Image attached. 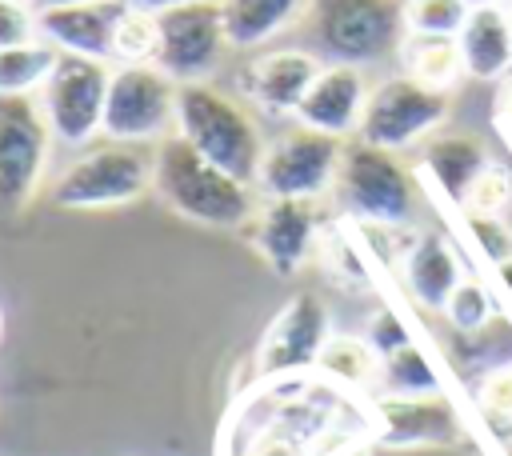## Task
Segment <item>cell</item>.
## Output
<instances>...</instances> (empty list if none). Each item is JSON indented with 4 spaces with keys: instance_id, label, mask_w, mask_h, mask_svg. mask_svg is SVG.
<instances>
[{
    "instance_id": "6da1fadb",
    "label": "cell",
    "mask_w": 512,
    "mask_h": 456,
    "mask_svg": "<svg viewBox=\"0 0 512 456\" xmlns=\"http://www.w3.org/2000/svg\"><path fill=\"white\" fill-rule=\"evenodd\" d=\"M372 432V396L340 388L312 368L236 392L216 436V456H348L376 448Z\"/></svg>"
},
{
    "instance_id": "7a4b0ae2",
    "label": "cell",
    "mask_w": 512,
    "mask_h": 456,
    "mask_svg": "<svg viewBox=\"0 0 512 456\" xmlns=\"http://www.w3.org/2000/svg\"><path fill=\"white\" fill-rule=\"evenodd\" d=\"M176 136L192 144L208 164L256 188L268 136L252 116V104L216 88L212 80L180 84L176 92Z\"/></svg>"
},
{
    "instance_id": "3957f363",
    "label": "cell",
    "mask_w": 512,
    "mask_h": 456,
    "mask_svg": "<svg viewBox=\"0 0 512 456\" xmlns=\"http://www.w3.org/2000/svg\"><path fill=\"white\" fill-rule=\"evenodd\" d=\"M152 192L172 208L176 216L204 224V228H248L260 200L256 188L228 176L224 168L208 164L192 144H184L176 132L156 144V176Z\"/></svg>"
},
{
    "instance_id": "277c9868",
    "label": "cell",
    "mask_w": 512,
    "mask_h": 456,
    "mask_svg": "<svg viewBox=\"0 0 512 456\" xmlns=\"http://www.w3.org/2000/svg\"><path fill=\"white\" fill-rule=\"evenodd\" d=\"M156 176V144H124V140H92L80 148L48 184L56 208L68 212H100L136 204L152 192Z\"/></svg>"
},
{
    "instance_id": "5b68a950",
    "label": "cell",
    "mask_w": 512,
    "mask_h": 456,
    "mask_svg": "<svg viewBox=\"0 0 512 456\" xmlns=\"http://www.w3.org/2000/svg\"><path fill=\"white\" fill-rule=\"evenodd\" d=\"M332 192L344 216H352L356 224H408L416 204V172L400 152L352 136L344 140Z\"/></svg>"
},
{
    "instance_id": "8992f818",
    "label": "cell",
    "mask_w": 512,
    "mask_h": 456,
    "mask_svg": "<svg viewBox=\"0 0 512 456\" xmlns=\"http://www.w3.org/2000/svg\"><path fill=\"white\" fill-rule=\"evenodd\" d=\"M308 28L316 52L332 64H380L404 40L400 0H312Z\"/></svg>"
},
{
    "instance_id": "52a82bcc",
    "label": "cell",
    "mask_w": 512,
    "mask_h": 456,
    "mask_svg": "<svg viewBox=\"0 0 512 456\" xmlns=\"http://www.w3.org/2000/svg\"><path fill=\"white\" fill-rule=\"evenodd\" d=\"M112 64L92 56L60 52L48 80L36 92V104L48 120V132L64 148H88L104 136V104H108Z\"/></svg>"
},
{
    "instance_id": "ba28073f",
    "label": "cell",
    "mask_w": 512,
    "mask_h": 456,
    "mask_svg": "<svg viewBox=\"0 0 512 456\" xmlns=\"http://www.w3.org/2000/svg\"><path fill=\"white\" fill-rule=\"evenodd\" d=\"M444 120H448V92L396 72V76H384L372 84L356 136L404 156V152L420 148L432 132H440Z\"/></svg>"
},
{
    "instance_id": "9c48e42d",
    "label": "cell",
    "mask_w": 512,
    "mask_h": 456,
    "mask_svg": "<svg viewBox=\"0 0 512 456\" xmlns=\"http://www.w3.org/2000/svg\"><path fill=\"white\" fill-rule=\"evenodd\" d=\"M180 84L156 64H112L104 136L124 144H160L176 132Z\"/></svg>"
},
{
    "instance_id": "30bf717a",
    "label": "cell",
    "mask_w": 512,
    "mask_h": 456,
    "mask_svg": "<svg viewBox=\"0 0 512 456\" xmlns=\"http://www.w3.org/2000/svg\"><path fill=\"white\" fill-rule=\"evenodd\" d=\"M340 156H344V140L292 124L268 140L256 192L268 200H320L336 184Z\"/></svg>"
},
{
    "instance_id": "8fae6325",
    "label": "cell",
    "mask_w": 512,
    "mask_h": 456,
    "mask_svg": "<svg viewBox=\"0 0 512 456\" xmlns=\"http://www.w3.org/2000/svg\"><path fill=\"white\" fill-rule=\"evenodd\" d=\"M52 132L36 96H0V216H20L52 164Z\"/></svg>"
},
{
    "instance_id": "7c38bea8",
    "label": "cell",
    "mask_w": 512,
    "mask_h": 456,
    "mask_svg": "<svg viewBox=\"0 0 512 456\" xmlns=\"http://www.w3.org/2000/svg\"><path fill=\"white\" fill-rule=\"evenodd\" d=\"M160 44H156V68H164L176 84L212 80L228 56V28L220 0H192L156 12Z\"/></svg>"
},
{
    "instance_id": "4fadbf2b",
    "label": "cell",
    "mask_w": 512,
    "mask_h": 456,
    "mask_svg": "<svg viewBox=\"0 0 512 456\" xmlns=\"http://www.w3.org/2000/svg\"><path fill=\"white\" fill-rule=\"evenodd\" d=\"M328 336H332V308L316 292L288 296L256 340V352H252L256 380L312 372Z\"/></svg>"
},
{
    "instance_id": "5bb4252c",
    "label": "cell",
    "mask_w": 512,
    "mask_h": 456,
    "mask_svg": "<svg viewBox=\"0 0 512 456\" xmlns=\"http://www.w3.org/2000/svg\"><path fill=\"white\" fill-rule=\"evenodd\" d=\"M372 408L376 448H452L468 440L460 412L444 388L424 396H372Z\"/></svg>"
},
{
    "instance_id": "9a60e30c",
    "label": "cell",
    "mask_w": 512,
    "mask_h": 456,
    "mask_svg": "<svg viewBox=\"0 0 512 456\" xmlns=\"http://www.w3.org/2000/svg\"><path fill=\"white\" fill-rule=\"evenodd\" d=\"M320 68L324 60L312 48H260L240 68L236 88H240V100H248L272 120H284V116H296Z\"/></svg>"
},
{
    "instance_id": "2e32d148",
    "label": "cell",
    "mask_w": 512,
    "mask_h": 456,
    "mask_svg": "<svg viewBox=\"0 0 512 456\" xmlns=\"http://www.w3.org/2000/svg\"><path fill=\"white\" fill-rule=\"evenodd\" d=\"M252 244L276 276H296L320 244L316 200H268V196H260V208L252 216Z\"/></svg>"
},
{
    "instance_id": "e0dca14e",
    "label": "cell",
    "mask_w": 512,
    "mask_h": 456,
    "mask_svg": "<svg viewBox=\"0 0 512 456\" xmlns=\"http://www.w3.org/2000/svg\"><path fill=\"white\" fill-rule=\"evenodd\" d=\"M368 80H364V68L356 64H324L320 76L312 80V88L304 92L300 108H296V124L304 128H316L324 136H336V140H352L360 132V120H364V104H368Z\"/></svg>"
},
{
    "instance_id": "ac0fdd59",
    "label": "cell",
    "mask_w": 512,
    "mask_h": 456,
    "mask_svg": "<svg viewBox=\"0 0 512 456\" xmlns=\"http://www.w3.org/2000/svg\"><path fill=\"white\" fill-rule=\"evenodd\" d=\"M124 8H128L124 0H84L68 8H48V12H36V36H44L56 52L112 64V36Z\"/></svg>"
},
{
    "instance_id": "d6986e66",
    "label": "cell",
    "mask_w": 512,
    "mask_h": 456,
    "mask_svg": "<svg viewBox=\"0 0 512 456\" xmlns=\"http://www.w3.org/2000/svg\"><path fill=\"white\" fill-rule=\"evenodd\" d=\"M488 164H492V152L476 132H432L420 144V172L456 208H464L468 188L476 184V176Z\"/></svg>"
},
{
    "instance_id": "ffe728a7",
    "label": "cell",
    "mask_w": 512,
    "mask_h": 456,
    "mask_svg": "<svg viewBox=\"0 0 512 456\" xmlns=\"http://www.w3.org/2000/svg\"><path fill=\"white\" fill-rule=\"evenodd\" d=\"M464 76L480 84H500L512 76V16L504 4L472 8L464 28L456 32Z\"/></svg>"
},
{
    "instance_id": "44dd1931",
    "label": "cell",
    "mask_w": 512,
    "mask_h": 456,
    "mask_svg": "<svg viewBox=\"0 0 512 456\" xmlns=\"http://www.w3.org/2000/svg\"><path fill=\"white\" fill-rule=\"evenodd\" d=\"M400 276H404L408 296H412L420 308L444 312L448 296H452L456 284L464 280V268H460L456 248H452L440 232H420V236L412 240V248L404 252V260H400Z\"/></svg>"
},
{
    "instance_id": "7402d4cb",
    "label": "cell",
    "mask_w": 512,
    "mask_h": 456,
    "mask_svg": "<svg viewBox=\"0 0 512 456\" xmlns=\"http://www.w3.org/2000/svg\"><path fill=\"white\" fill-rule=\"evenodd\" d=\"M228 44L236 52H260L300 20H308L312 0H220Z\"/></svg>"
},
{
    "instance_id": "603a6c76",
    "label": "cell",
    "mask_w": 512,
    "mask_h": 456,
    "mask_svg": "<svg viewBox=\"0 0 512 456\" xmlns=\"http://www.w3.org/2000/svg\"><path fill=\"white\" fill-rule=\"evenodd\" d=\"M396 64L404 76L428 84V88H440V92H452V84L464 76V60H460V44L456 36H416V32H404L400 48H396Z\"/></svg>"
},
{
    "instance_id": "cb8c5ba5",
    "label": "cell",
    "mask_w": 512,
    "mask_h": 456,
    "mask_svg": "<svg viewBox=\"0 0 512 456\" xmlns=\"http://www.w3.org/2000/svg\"><path fill=\"white\" fill-rule=\"evenodd\" d=\"M316 372L328 376L332 384L340 388H352V392H364L372 396L376 384H380V356L372 352V344L364 336H340L332 332L320 360H316Z\"/></svg>"
},
{
    "instance_id": "d4e9b609",
    "label": "cell",
    "mask_w": 512,
    "mask_h": 456,
    "mask_svg": "<svg viewBox=\"0 0 512 456\" xmlns=\"http://www.w3.org/2000/svg\"><path fill=\"white\" fill-rule=\"evenodd\" d=\"M56 48L44 36L0 48V96H36L56 64Z\"/></svg>"
},
{
    "instance_id": "484cf974",
    "label": "cell",
    "mask_w": 512,
    "mask_h": 456,
    "mask_svg": "<svg viewBox=\"0 0 512 456\" xmlns=\"http://www.w3.org/2000/svg\"><path fill=\"white\" fill-rule=\"evenodd\" d=\"M424 392H440V372L428 364L416 340L380 356V384L372 396H424Z\"/></svg>"
},
{
    "instance_id": "4316f807",
    "label": "cell",
    "mask_w": 512,
    "mask_h": 456,
    "mask_svg": "<svg viewBox=\"0 0 512 456\" xmlns=\"http://www.w3.org/2000/svg\"><path fill=\"white\" fill-rule=\"evenodd\" d=\"M472 412H476L480 428L500 448L512 444V364L492 368V372H484L476 380V388H472Z\"/></svg>"
},
{
    "instance_id": "83f0119b",
    "label": "cell",
    "mask_w": 512,
    "mask_h": 456,
    "mask_svg": "<svg viewBox=\"0 0 512 456\" xmlns=\"http://www.w3.org/2000/svg\"><path fill=\"white\" fill-rule=\"evenodd\" d=\"M156 44H160L156 12H144V8L128 4L120 24H116V36H112V64H152Z\"/></svg>"
},
{
    "instance_id": "f1b7e54d",
    "label": "cell",
    "mask_w": 512,
    "mask_h": 456,
    "mask_svg": "<svg viewBox=\"0 0 512 456\" xmlns=\"http://www.w3.org/2000/svg\"><path fill=\"white\" fill-rule=\"evenodd\" d=\"M468 0H400L404 32L416 36H456L468 20Z\"/></svg>"
},
{
    "instance_id": "f546056e",
    "label": "cell",
    "mask_w": 512,
    "mask_h": 456,
    "mask_svg": "<svg viewBox=\"0 0 512 456\" xmlns=\"http://www.w3.org/2000/svg\"><path fill=\"white\" fill-rule=\"evenodd\" d=\"M496 312H500V308H496L492 292H488L476 276H464V280L456 284V292L448 296V304H444V312H440V316L448 320V328H452L456 336H464V332L484 328Z\"/></svg>"
},
{
    "instance_id": "4dcf8cb0",
    "label": "cell",
    "mask_w": 512,
    "mask_h": 456,
    "mask_svg": "<svg viewBox=\"0 0 512 456\" xmlns=\"http://www.w3.org/2000/svg\"><path fill=\"white\" fill-rule=\"evenodd\" d=\"M512 204V168H504V164H488L480 176H476V184L468 188V196H464V216H504V208Z\"/></svg>"
},
{
    "instance_id": "1f68e13d",
    "label": "cell",
    "mask_w": 512,
    "mask_h": 456,
    "mask_svg": "<svg viewBox=\"0 0 512 456\" xmlns=\"http://www.w3.org/2000/svg\"><path fill=\"white\" fill-rule=\"evenodd\" d=\"M364 340L372 344L376 356H388V352L412 344V332H408V324L400 320V312H396L392 304H380V308L368 316V324H364Z\"/></svg>"
},
{
    "instance_id": "d6a6232c",
    "label": "cell",
    "mask_w": 512,
    "mask_h": 456,
    "mask_svg": "<svg viewBox=\"0 0 512 456\" xmlns=\"http://www.w3.org/2000/svg\"><path fill=\"white\" fill-rule=\"evenodd\" d=\"M464 224H468L472 244L480 248V256L488 264H500L512 256V228L500 216H464Z\"/></svg>"
},
{
    "instance_id": "836d02e7",
    "label": "cell",
    "mask_w": 512,
    "mask_h": 456,
    "mask_svg": "<svg viewBox=\"0 0 512 456\" xmlns=\"http://www.w3.org/2000/svg\"><path fill=\"white\" fill-rule=\"evenodd\" d=\"M36 36V12L28 0H0V48L24 44Z\"/></svg>"
},
{
    "instance_id": "e575fe53",
    "label": "cell",
    "mask_w": 512,
    "mask_h": 456,
    "mask_svg": "<svg viewBox=\"0 0 512 456\" xmlns=\"http://www.w3.org/2000/svg\"><path fill=\"white\" fill-rule=\"evenodd\" d=\"M492 120L504 136H512V76H504L496 84V100H492Z\"/></svg>"
},
{
    "instance_id": "d590c367",
    "label": "cell",
    "mask_w": 512,
    "mask_h": 456,
    "mask_svg": "<svg viewBox=\"0 0 512 456\" xmlns=\"http://www.w3.org/2000/svg\"><path fill=\"white\" fill-rule=\"evenodd\" d=\"M132 8H144V12H164V8H176V4H192V0H124Z\"/></svg>"
},
{
    "instance_id": "8d00e7d4",
    "label": "cell",
    "mask_w": 512,
    "mask_h": 456,
    "mask_svg": "<svg viewBox=\"0 0 512 456\" xmlns=\"http://www.w3.org/2000/svg\"><path fill=\"white\" fill-rule=\"evenodd\" d=\"M492 268H496V280H500L504 296L512 300V256H508V260H500V264H492Z\"/></svg>"
},
{
    "instance_id": "74e56055",
    "label": "cell",
    "mask_w": 512,
    "mask_h": 456,
    "mask_svg": "<svg viewBox=\"0 0 512 456\" xmlns=\"http://www.w3.org/2000/svg\"><path fill=\"white\" fill-rule=\"evenodd\" d=\"M68 4H84V0H28L32 12H48V8H68Z\"/></svg>"
},
{
    "instance_id": "f35d334b",
    "label": "cell",
    "mask_w": 512,
    "mask_h": 456,
    "mask_svg": "<svg viewBox=\"0 0 512 456\" xmlns=\"http://www.w3.org/2000/svg\"><path fill=\"white\" fill-rule=\"evenodd\" d=\"M472 8H484V4H504V0H468Z\"/></svg>"
},
{
    "instance_id": "ab89813d",
    "label": "cell",
    "mask_w": 512,
    "mask_h": 456,
    "mask_svg": "<svg viewBox=\"0 0 512 456\" xmlns=\"http://www.w3.org/2000/svg\"><path fill=\"white\" fill-rule=\"evenodd\" d=\"M0 336H4V308H0Z\"/></svg>"
},
{
    "instance_id": "60d3db41",
    "label": "cell",
    "mask_w": 512,
    "mask_h": 456,
    "mask_svg": "<svg viewBox=\"0 0 512 456\" xmlns=\"http://www.w3.org/2000/svg\"><path fill=\"white\" fill-rule=\"evenodd\" d=\"M504 8H508V16H512V0H504Z\"/></svg>"
},
{
    "instance_id": "b9f144b4",
    "label": "cell",
    "mask_w": 512,
    "mask_h": 456,
    "mask_svg": "<svg viewBox=\"0 0 512 456\" xmlns=\"http://www.w3.org/2000/svg\"><path fill=\"white\" fill-rule=\"evenodd\" d=\"M504 456H512V444H508V448H504Z\"/></svg>"
}]
</instances>
